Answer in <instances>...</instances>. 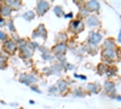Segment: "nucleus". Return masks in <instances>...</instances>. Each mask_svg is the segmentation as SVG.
Masks as SVG:
<instances>
[{
	"label": "nucleus",
	"mask_w": 121,
	"mask_h": 109,
	"mask_svg": "<svg viewBox=\"0 0 121 109\" xmlns=\"http://www.w3.org/2000/svg\"><path fill=\"white\" fill-rule=\"evenodd\" d=\"M16 48H17V45L11 39H9V40H6L4 43V52H6V53H13L16 51Z\"/></svg>",
	"instance_id": "nucleus-1"
},
{
	"label": "nucleus",
	"mask_w": 121,
	"mask_h": 109,
	"mask_svg": "<svg viewBox=\"0 0 121 109\" xmlns=\"http://www.w3.org/2000/svg\"><path fill=\"white\" fill-rule=\"evenodd\" d=\"M12 11L13 10L10 7V6H7L5 3H3L1 5H0V17H3V18H9L10 16L12 15Z\"/></svg>",
	"instance_id": "nucleus-2"
},
{
	"label": "nucleus",
	"mask_w": 121,
	"mask_h": 109,
	"mask_svg": "<svg viewBox=\"0 0 121 109\" xmlns=\"http://www.w3.org/2000/svg\"><path fill=\"white\" fill-rule=\"evenodd\" d=\"M48 7H50V4L48 3H39L38 4V11H39V10H43V11H41V15H43V13L46 12V10Z\"/></svg>",
	"instance_id": "nucleus-3"
},
{
	"label": "nucleus",
	"mask_w": 121,
	"mask_h": 109,
	"mask_svg": "<svg viewBox=\"0 0 121 109\" xmlns=\"http://www.w3.org/2000/svg\"><path fill=\"white\" fill-rule=\"evenodd\" d=\"M5 4H6L7 6H10L12 10H13V9H17V7H19V6L22 5L21 1H6Z\"/></svg>",
	"instance_id": "nucleus-4"
},
{
	"label": "nucleus",
	"mask_w": 121,
	"mask_h": 109,
	"mask_svg": "<svg viewBox=\"0 0 121 109\" xmlns=\"http://www.w3.org/2000/svg\"><path fill=\"white\" fill-rule=\"evenodd\" d=\"M6 27L9 28V31L10 32H15V26H13V22H12V19H9V21H6Z\"/></svg>",
	"instance_id": "nucleus-5"
},
{
	"label": "nucleus",
	"mask_w": 121,
	"mask_h": 109,
	"mask_svg": "<svg viewBox=\"0 0 121 109\" xmlns=\"http://www.w3.org/2000/svg\"><path fill=\"white\" fill-rule=\"evenodd\" d=\"M6 40H9V38H7V34L4 32V31H0V41H3L5 43Z\"/></svg>",
	"instance_id": "nucleus-6"
},
{
	"label": "nucleus",
	"mask_w": 121,
	"mask_h": 109,
	"mask_svg": "<svg viewBox=\"0 0 121 109\" xmlns=\"http://www.w3.org/2000/svg\"><path fill=\"white\" fill-rule=\"evenodd\" d=\"M32 16H34V13L30 12V11H29V12H26V13L23 15V17H26L27 19H30V17H32Z\"/></svg>",
	"instance_id": "nucleus-7"
},
{
	"label": "nucleus",
	"mask_w": 121,
	"mask_h": 109,
	"mask_svg": "<svg viewBox=\"0 0 121 109\" xmlns=\"http://www.w3.org/2000/svg\"><path fill=\"white\" fill-rule=\"evenodd\" d=\"M1 27H6V21H5V18L0 17V28Z\"/></svg>",
	"instance_id": "nucleus-8"
}]
</instances>
